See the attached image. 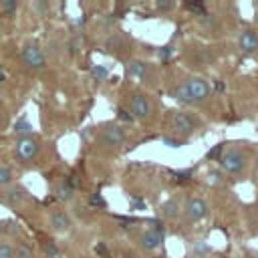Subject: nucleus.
<instances>
[{
    "label": "nucleus",
    "mask_w": 258,
    "mask_h": 258,
    "mask_svg": "<svg viewBox=\"0 0 258 258\" xmlns=\"http://www.w3.org/2000/svg\"><path fill=\"white\" fill-rule=\"evenodd\" d=\"M171 97L179 103H185V105H198V103H204L206 99H210L212 95V87L208 85L206 79L202 77H185L179 85L171 87Z\"/></svg>",
    "instance_id": "obj_1"
},
{
    "label": "nucleus",
    "mask_w": 258,
    "mask_h": 258,
    "mask_svg": "<svg viewBox=\"0 0 258 258\" xmlns=\"http://www.w3.org/2000/svg\"><path fill=\"white\" fill-rule=\"evenodd\" d=\"M218 163H220L222 171H226L230 175H236L246 167V153L242 149H236V147L224 149L222 155L218 157Z\"/></svg>",
    "instance_id": "obj_2"
},
{
    "label": "nucleus",
    "mask_w": 258,
    "mask_h": 258,
    "mask_svg": "<svg viewBox=\"0 0 258 258\" xmlns=\"http://www.w3.org/2000/svg\"><path fill=\"white\" fill-rule=\"evenodd\" d=\"M129 111L135 119H149L153 113V103L145 93H131L129 95Z\"/></svg>",
    "instance_id": "obj_3"
},
{
    "label": "nucleus",
    "mask_w": 258,
    "mask_h": 258,
    "mask_svg": "<svg viewBox=\"0 0 258 258\" xmlns=\"http://www.w3.org/2000/svg\"><path fill=\"white\" fill-rule=\"evenodd\" d=\"M200 127V119L185 111H175L171 115V129L177 135H189Z\"/></svg>",
    "instance_id": "obj_4"
},
{
    "label": "nucleus",
    "mask_w": 258,
    "mask_h": 258,
    "mask_svg": "<svg viewBox=\"0 0 258 258\" xmlns=\"http://www.w3.org/2000/svg\"><path fill=\"white\" fill-rule=\"evenodd\" d=\"M20 56H22V62H24L28 69H34V71L44 69V64H46L44 52H42V48H40L36 42H26V44L22 46V50H20Z\"/></svg>",
    "instance_id": "obj_5"
},
{
    "label": "nucleus",
    "mask_w": 258,
    "mask_h": 258,
    "mask_svg": "<svg viewBox=\"0 0 258 258\" xmlns=\"http://www.w3.org/2000/svg\"><path fill=\"white\" fill-rule=\"evenodd\" d=\"M99 141L105 145V147H119L125 143V131L121 125L117 123H109L101 129L99 133Z\"/></svg>",
    "instance_id": "obj_6"
},
{
    "label": "nucleus",
    "mask_w": 258,
    "mask_h": 258,
    "mask_svg": "<svg viewBox=\"0 0 258 258\" xmlns=\"http://www.w3.org/2000/svg\"><path fill=\"white\" fill-rule=\"evenodd\" d=\"M183 214L189 222H200L208 216V204L202 198H187L183 206Z\"/></svg>",
    "instance_id": "obj_7"
},
{
    "label": "nucleus",
    "mask_w": 258,
    "mask_h": 258,
    "mask_svg": "<svg viewBox=\"0 0 258 258\" xmlns=\"http://www.w3.org/2000/svg\"><path fill=\"white\" fill-rule=\"evenodd\" d=\"M40 145L34 137H20L18 143H16V157L20 161H32L38 153Z\"/></svg>",
    "instance_id": "obj_8"
},
{
    "label": "nucleus",
    "mask_w": 258,
    "mask_h": 258,
    "mask_svg": "<svg viewBox=\"0 0 258 258\" xmlns=\"http://www.w3.org/2000/svg\"><path fill=\"white\" fill-rule=\"evenodd\" d=\"M238 48L242 52H254L258 50V32L252 28H246L238 34Z\"/></svg>",
    "instance_id": "obj_9"
},
{
    "label": "nucleus",
    "mask_w": 258,
    "mask_h": 258,
    "mask_svg": "<svg viewBox=\"0 0 258 258\" xmlns=\"http://www.w3.org/2000/svg\"><path fill=\"white\" fill-rule=\"evenodd\" d=\"M141 246L145 250H155L161 242H163V228H153V230H147L145 234H141Z\"/></svg>",
    "instance_id": "obj_10"
},
{
    "label": "nucleus",
    "mask_w": 258,
    "mask_h": 258,
    "mask_svg": "<svg viewBox=\"0 0 258 258\" xmlns=\"http://www.w3.org/2000/svg\"><path fill=\"white\" fill-rule=\"evenodd\" d=\"M50 228L52 230H56V232H67L69 228H71V218L62 212V210H54V212H50Z\"/></svg>",
    "instance_id": "obj_11"
},
{
    "label": "nucleus",
    "mask_w": 258,
    "mask_h": 258,
    "mask_svg": "<svg viewBox=\"0 0 258 258\" xmlns=\"http://www.w3.org/2000/svg\"><path fill=\"white\" fill-rule=\"evenodd\" d=\"M28 196H26V189H22L20 185H8V189L4 191V202H8V204H20V202H24Z\"/></svg>",
    "instance_id": "obj_12"
},
{
    "label": "nucleus",
    "mask_w": 258,
    "mask_h": 258,
    "mask_svg": "<svg viewBox=\"0 0 258 258\" xmlns=\"http://www.w3.org/2000/svg\"><path fill=\"white\" fill-rule=\"evenodd\" d=\"M127 73L135 79H145L149 73V67L143 60H131V62H127Z\"/></svg>",
    "instance_id": "obj_13"
},
{
    "label": "nucleus",
    "mask_w": 258,
    "mask_h": 258,
    "mask_svg": "<svg viewBox=\"0 0 258 258\" xmlns=\"http://www.w3.org/2000/svg\"><path fill=\"white\" fill-rule=\"evenodd\" d=\"M30 131H32V125H30L28 119L20 117V119L14 123V133H16L18 137H30Z\"/></svg>",
    "instance_id": "obj_14"
},
{
    "label": "nucleus",
    "mask_w": 258,
    "mask_h": 258,
    "mask_svg": "<svg viewBox=\"0 0 258 258\" xmlns=\"http://www.w3.org/2000/svg\"><path fill=\"white\" fill-rule=\"evenodd\" d=\"M177 210H179V206H177L175 200H167V202L161 204V208H159V212H161L163 218H175V216H177Z\"/></svg>",
    "instance_id": "obj_15"
},
{
    "label": "nucleus",
    "mask_w": 258,
    "mask_h": 258,
    "mask_svg": "<svg viewBox=\"0 0 258 258\" xmlns=\"http://www.w3.org/2000/svg\"><path fill=\"white\" fill-rule=\"evenodd\" d=\"M73 191H75V189H71V187L67 185V181H60V183L56 185V189H54V196H56L58 200H62V202H69V200H73Z\"/></svg>",
    "instance_id": "obj_16"
},
{
    "label": "nucleus",
    "mask_w": 258,
    "mask_h": 258,
    "mask_svg": "<svg viewBox=\"0 0 258 258\" xmlns=\"http://www.w3.org/2000/svg\"><path fill=\"white\" fill-rule=\"evenodd\" d=\"M12 179H14L12 169H10L8 165H2V163H0V185H2V187H6V185H10V183H12Z\"/></svg>",
    "instance_id": "obj_17"
},
{
    "label": "nucleus",
    "mask_w": 258,
    "mask_h": 258,
    "mask_svg": "<svg viewBox=\"0 0 258 258\" xmlns=\"http://www.w3.org/2000/svg\"><path fill=\"white\" fill-rule=\"evenodd\" d=\"M42 252H44L46 258H56L58 256V248H56L54 242H44L42 244Z\"/></svg>",
    "instance_id": "obj_18"
},
{
    "label": "nucleus",
    "mask_w": 258,
    "mask_h": 258,
    "mask_svg": "<svg viewBox=\"0 0 258 258\" xmlns=\"http://www.w3.org/2000/svg\"><path fill=\"white\" fill-rule=\"evenodd\" d=\"M14 258H32V250L26 244H20L14 248Z\"/></svg>",
    "instance_id": "obj_19"
},
{
    "label": "nucleus",
    "mask_w": 258,
    "mask_h": 258,
    "mask_svg": "<svg viewBox=\"0 0 258 258\" xmlns=\"http://www.w3.org/2000/svg\"><path fill=\"white\" fill-rule=\"evenodd\" d=\"M0 258H14V246L10 242H0Z\"/></svg>",
    "instance_id": "obj_20"
},
{
    "label": "nucleus",
    "mask_w": 258,
    "mask_h": 258,
    "mask_svg": "<svg viewBox=\"0 0 258 258\" xmlns=\"http://www.w3.org/2000/svg\"><path fill=\"white\" fill-rule=\"evenodd\" d=\"M0 230H2V232H8V234H12V236H16V234L20 232V228H18L16 222H0Z\"/></svg>",
    "instance_id": "obj_21"
},
{
    "label": "nucleus",
    "mask_w": 258,
    "mask_h": 258,
    "mask_svg": "<svg viewBox=\"0 0 258 258\" xmlns=\"http://www.w3.org/2000/svg\"><path fill=\"white\" fill-rule=\"evenodd\" d=\"M185 8L191 10V12H196V14H200V16H206V8H204L202 2H187Z\"/></svg>",
    "instance_id": "obj_22"
},
{
    "label": "nucleus",
    "mask_w": 258,
    "mask_h": 258,
    "mask_svg": "<svg viewBox=\"0 0 258 258\" xmlns=\"http://www.w3.org/2000/svg\"><path fill=\"white\" fill-rule=\"evenodd\" d=\"M222 151H224V143H218V145H214V149H210V151L206 153V157H208V159H218V157L222 155Z\"/></svg>",
    "instance_id": "obj_23"
},
{
    "label": "nucleus",
    "mask_w": 258,
    "mask_h": 258,
    "mask_svg": "<svg viewBox=\"0 0 258 258\" xmlns=\"http://www.w3.org/2000/svg\"><path fill=\"white\" fill-rule=\"evenodd\" d=\"M161 141H163L167 147H173V149H177V147H181V145L185 143L183 139H173V137H163Z\"/></svg>",
    "instance_id": "obj_24"
},
{
    "label": "nucleus",
    "mask_w": 258,
    "mask_h": 258,
    "mask_svg": "<svg viewBox=\"0 0 258 258\" xmlns=\"http://www.w3.org/2000/svg\"><path fill=\"white\" fill-rule=\"evenodd\" d=\"M16 6H18L16 0H2V2H0V8H2L4 12H14Z\"/></svg>",
    "instance_id": "obj_25"
},
{
    "label": "nucleus",
    "mask_w": 258,
    "mask_h": 258,
    "mask_svg": "<svg viewBox=\"0 0 258 258\" xmlns=\"http://www.w3.org/2000/svg\"><path fill=\"white\" fill-rule=\"evenodd\" d=\"M91 73H93V77H95L97 81H103V79L109 75V73H107V69H103V67H93V71H91Z\"/></svg>",
    "instance_id": "obj_26"
},
{
    "label": "nucleus",
    "mask_w": 258,
    "mask_h": 258,
    "mask_svg": "<svg viewBox=\"0 0 258 258\" xmlns=\"http://www.w3.org/2000/svg\"><path fill=\"white\" fill-rule=\"evenodd\" d=\"M171 54H173V46H171V44H167V46H163V48L159 50V58H161V60L169 58Z\"/></svg>",
    "instance_id": "obj_27"
},
{
    "label": "nucleus",
    "mask_w": 258,
    "mask_h": 258,
    "mask_svg": "<svg viewBox=\"0 0 258 258\" xmlns=\"http://www.w3.org/2000/svg\"><path fill=\"white\" fill-rule=\"evenodd\" d=\"M89 204H91V206H101V208H105V200H103L99 194H93L91 200H89Z\"/></svg>",
    "instance_id": "obj_28"
},
{
    "label": "nucleus",
    "mask_w": 258,
    "mask_h": 258,
    "mask_svg": "<svg viewBox=\"0 0 258 258\" xmlns=\"http://www.w3.org/2000/svg\"><path fill=\"white\" fill-rule=\"evenodd\" d=\"M250 230H252V234H258V212L256 214H252V218H250Z\"/></svg>",
    "instance_id": "obj_29"
},
{
    "label": "nucleus",
    "mask_w": 258,
    "mask_h": 258,
    "mask_svg": "<svg viewBox=\"0 0 258 258\" xmlns=\"http://www.w3.org/2000/svg\"><path fill=\"white\" fill-rule=\"evenodd\" d=\"M191 173H194L191 169H185V171H177V173H175V179H177V181H185V179H187Z\"/></svg>",
    "instance_id": "obj_30"
},
{
    "label": "nucleus",
    "mask_w": 258,
    "mask_h": 258,
    "mask_svg": "<svg viewBox=\"0 0 258 258\" xmlns=\"http://www.w3.org/2000/svg\"><path fill=\"white\" fill-rule=\"evenodd\" d=\"M155 6H157V10H171L175 4L173 2H157Z\"/></svg>",
    "instance_id": "obj_31"
},
{
    "label": "nucleus",
    "mask_w": 258,
    "mask_h": 258,
    "mask_svg": "<svg viewBox=\"0 0 258 258\" xmlns=\"http://www.w3.org/2000/svg\"><path fill=\"white\" fill-rule=\"evenodd\" d=\"M34 8H36L38 12H46V10H48V4H46V2H34Z\"/></svg>",
    "instance_id": "obj_32"
},
{
    "label": "nucleus",
    "mask_w": 258,
    "mask_h": 258,
    "mask_svg": "<svg viewBox=\"0 0 258 258\" xmlns=\"http://www.w3.org/2000/svg\"><path fill=\"white\" fill-rule=\"evenodd\" d=\"M119 117H121V119H125V121H131V119H133V117H131V115H127L125 111H119Z\"/></svg>",
    "instance_id": "obj_33"
},
{
    "label": "nucleus",
    "mask_w": 258,
    "mask_h": 258,
    "mask_svg": "<svg viewBox=\"0 0 258 258\" xmlns=\"http://www.w3.org/2000/svg\"><path fill=\"white\" fill-rule=\"evenodd\" d=\"M254 6H256V8H258V2H256V4H254Z\"/></svg>",
    "instance_id": "obj_34"
}]
</instances>
